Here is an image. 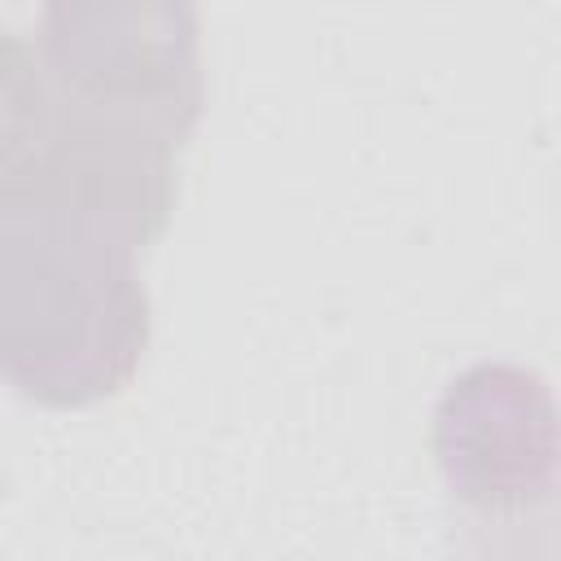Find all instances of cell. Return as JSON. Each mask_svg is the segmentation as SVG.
<instances>
[{
	"mask_svg": "<svg viewBox=\"0 0 561 561\" xmlns=\"http://www.w3.org/2000/svg\"><path fill=\"white\" fill-rule=\"evenodd\" d=\"M149 346L136 250L0 193V381L39 408H92L131 386Z\"/></svg>",
	"mask_w": 561,
	"mask_h": 561,
	"instance_id": "obj_1",
	"label": "cell"
},
{
	"mask_svg": "<svg viewBox=\"0 0 561 561\" xmlns=\"http://www.w3.org/2000/svg\"><path fill=\"white\" fill-rule=\"evenodd\" d=\"M39 66L61 105L180 149L206 101L197 0H44Z\"/></svg>",
	"mask_w": 561,
	"mask_h": 561,
	"instance_id": "obj_2",
	"label": "cell"
},
{
	"mask_svg": "<svg viewBox=\"0 0 561 561\" xmlns=\"http://www.w3.org/2000/svg\"><path fill=\"white\" fill-rule=\"evenodd\" d=\"M434 456L451 500L482 526H517L552 508L557 408L539 373L465 368L434 408Z\"/></svg>",
	"mask_w": 561,
	"mask_h": 561,
	"instance_id": "obj_3",
	"label": "cell"
},
{
	"mask_svg": "<svg viewBox=\"0 0 561 561\" xmlns=\"http://www.w3.org/2000/svg\"><path fill=\"white\" fill-rule=\"evenodd\" d=\"M9 193H26L145 250L175 210V145L57 101V123L39 162Z\"/></svg>",
	"mask_w": 561,
	"mask_h": 561,
	"instance_id": "obj_4",
	"label": "cell"
},
{
	"mask_svg": "<svg viewBox=\"0 0 561 561\" xmlns=\"http://www.w3.org/2000/svg\"><path fill=\"white\" fill-rule=\"evenodd\" d=\"M57 123V96L39 57L0 31V193L18 188L39 162Z\"/></svg>",
	"mask_w": 561,
	"mask_h": 561,
	"instance_id": "obj_5",
	"label": "cell"
}]
</instances>
